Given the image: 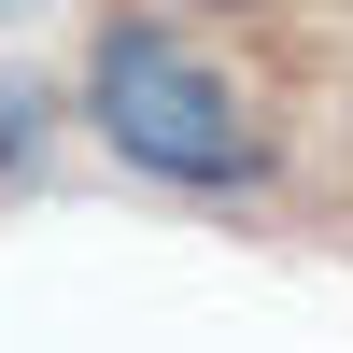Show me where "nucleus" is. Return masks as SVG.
Returning a JSON list of instances; mask_svg holds the SVG:
<instances>
[{"mask_svg":"<svg viewBox=\"0 0 353 353\" xmlns=\"http://www.w3.org/2000/svg\"><path fill=\"white\" fill-rule=\"evenodd\" d=\"M85 113H99V141L128 170H156V184H184V198L269 184L254 113L226 99V71L198 43H170V28H99V43H85Z\"/></svg>","mask_w":353,"mask_h":353,"instance_id":"nucleus-1","label":"nucleus"},{"mask_svg":"<svg viewBox=\"0 0 353 353\" xmlns=\"http://www.w3.org/2000/svg\"><path fill=\"white\" fill-rule=\"evenodd\" d=\"M43 156V85H0V184Z\"/></svg>","mask_w":353,"mask_h":353,"instance_id":"nucleus-2","label":"nucleus"},{"mask_svg":"<svg viewBox=\"0 0 353 353\" xmlns=\"http://www.w3.org/2000/svg\"><path fill=\"white\" fill-rule=\"evenodd\" d=\"M14 14H43V0H0V28H14Z\"/></svg>","mask_w":353,"mask_h":353,"instance_id":"nucleus-3","label":"nucleus"}]
</instances>
